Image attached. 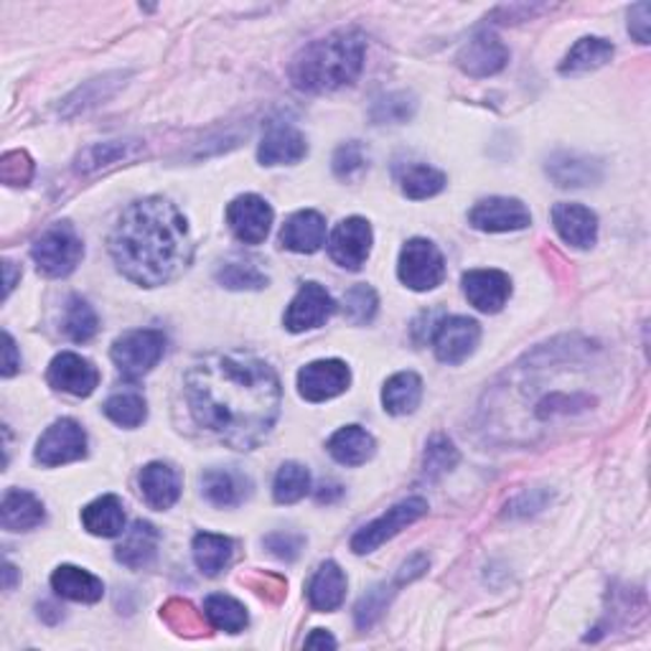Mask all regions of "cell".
Returning <instances> with one entry per match:
<instances>
[{"mask_svg":"<svg viewBox=\"0 0 651 651\" xmlns=\"http://www.w3.org/2000/svg\"><path fill=\"white\" fill-rule=\"evenodd\" d=\"M552 224L554 232L562 237V243L577 247V250H588L598 239V216L583 204H562L552 206Z\"/></svg>","mask_w":651,"mask_h":651,"instance_id":"cell-17","label":"cell"},{"mask_svg":"<svg viewBox=\"0 0 651 651\" xmlns=\"http://www.w3.org/2000/svg\"><path fill=\"white\" fill-rule=\"evenodd\" d=\"M158 540H160L158 529L153 527L150 521L138 519L131 529H127L123 542L117 545L115 560L123 562V565L131 568V570L146 568V565H150L153 560H156Z\"/></svg>","mask_w":651,"mask_h":651,"instance_id":"cell-25","label":"cell"},{"mask_svg":"<svg viewBox=\"0 0 651 651\" xmlns=\"http://www.w3.org/2000/svg\"><path fill=\"white\" fill-rule=\"evenodd\" d=\"M372 252V227L361 216H349L328 237V255L344 270H361Z\"/></svg>","mask_w":651,"mask_h":651,"instance_id":"cell-9","label":"cell"},{"mask_svg":"<svg viewBox=\"0 0 651 651\" xmlns=\"http://www.w3.org/2000/svg\"><path fill=\"white\" fill-rule=\"evenodd\" d=\"M143 146L138 141H108V143H92L77 156V171L79 173H94L100 168H110L123 160H133L141 156Z\"/></svg>","mask_w":651,"mask_h":651,"instance_id":"cell-30","label":"cell"},{"mask_svg":"<svg viewBox=\"0 0 651 651\" xmlns=\"http://www.w3.org/2000/svg\"><path fill=\"white\" fill-rule=\"evenodd\" d=\"M280 243L285 250L313 255L326 245V220L318 212H295L291 220L285 222L283 232H280Z\"/></svg>","mask_w":651,"mask_h":651,"instance_id":"cell-20","label":"cell"},{"mask_svg":"<svg viewBox=\"0 0 651 651\" xmlns=\"http://www.w3.org/2000/svg\"><path fill=\"white\" fill-rule=\"evenodd\" d=\"M52 588L56 596L75 603H98L104 596V585L100 577L77 565L56 568L52 575Z\"/></svg>","mask_w":651,"mask_h":651,"instance_id":"cell-26","label":"cell"},{"mask_svg":"<svg viewBox=\"0 0 651 651\" xmlns=\"http://www.w3.org/2000/svg\"><path fill=\"white\" fill-rule=\"evenodd\" d=\"M649 19H651V5L639 3L631 8L629 13V34L637 38L639 44H649Z\"/></svg>","mask_w":651,"mask_h":651,"instance_id":"cell-50","label":"cell"},{"mask_svg":"<svg viewBox=\"0 0 651 651\" xmlns=\"http://www.w3.org/2000/svg\"><path fill=\"white\" fill-rule=\"evenodd\" d=\"M104 415L115 425H123V428H138V425L146 423L148 405L138 392H120V395H112L104 402Z\"/></svg>","mask_w":651,"mask_h":651,"instance_id":"cell-43","label":"cell"},{"mask_svg":"<svg viewBox=\"0 0 651 651\" xmlns=\"http://www.w3.org/2000/svg\"><path fill=\"white\" fill-rule=\"evenodd\" d=\"M49 384L54 390L67 392L75 397H90L100 384V372L90 359L79 357L75 351L56 353L49 364Z\"/></svg>","mask_w":651,"mask_h":651,"instance_id":"cell-13","label":"cell"},{"mask_svg":"<svg viewBox=\"0 0 651 651\" xmlns=\"http://www.w3.org/2000/svg\"><path fill=\"white\" fill-rule=\"evenodd\" d=\"M3 272H5V293L3 299H8L11 295V291L15 288V278H21V270H15V265L11 260L3 262Z\"/></svg>","mask_w":651,"mask_h":651,"instance_id":"cell-55","label":"cell"},{"mask_svg":"<svg viewBox=\"0 0 651 651\" xmlns=\"http://www.w3.org/2000/svg\"><path fill=\"white\" fill-rule=\"evenodd\" d=\"M347 598V575L344 570L336 565L334 560H326L316 573H313L308 583V603L313 610H321V614H328V610H336Z\"/></svg>","mask_w":651,"mask_h":651,"instance_id":"cell-24","label":"cell"},{"mask_svg":"<svg viewBox=\"0 0 651 651\" xmlns=\"http://www.w3.org/2000/svg\"><path fill=\"white\" fill-rule=\"evenodd\" d=\"M311 492V473L301 463H283L276 473V484H272V496L278 504H295Z\"/></svg>","mask_w":651,"mask_h":651,"instance_id":"cell-40","label":"cell"},{"mask_svg":"<svg viewBox=\"0 0 651 651\" xmlns=\"http://www.w3.org/2000/svg\"><path fill=\"white\" fill-rule=\"evenodd\" d=\"M61 332L69 336L71 341L77 344H85L90 341L94 334L100 332V321H98V313L90 303L85 299H79V295H71L67 308H64V318H61Z\"/></svg>","mask_w":651,"mask_h":651,"instance_id":"cell-37","label":"cell"},{"mask_svg":"<svg viewBox=\"0 0 651 651\" xmlns=\"http://www.w3.org/2000/svg\"><path fill=\"white\" fill-rule=\"evenodd\" d=\"M44 519L46 512L42 500H36L31 492H23V489L5 492L3 504H0V525L8 532H29V529L44 525Z\"/></svg>","mask_w":651,"mask_h":651,"instance_id":"cell-22","label":"cell"},{"mask_svg":"<svg viewBox=\"0 0 651 651\" xmlns=\"http://www.w3.org/2000/svg\"><path fill=\"white\" fill-rule=\"evenodd\" d=\"M364 36L357 29H341L303 46L293 56L288 75H291L295 90L301 92H334L357 82L361 67H364Z\"/></svg>","mask_w":651,"mask_h":651,"instance_id":"cell-3","label":"cell"},{"mask_svg":"<svg viewBox=\"0 0 651 651\" xmlns=\"http://www.w3.org/2000/svg\"><path fill=\"white\" fill-rule=\"evenodd\" d=\"M397 276L409 291H417V293L433 291V288H438L446 278L444 252H440L430 239H423V237L409 239L400 252Z\"/></svg>","mask_w":651,"mask_h":651,"instance_id":"cell-6","label":"cell"},{"mask_svg":"<svg viewBox=\"0 0 651 651\" xmlns=\"http://www.w3.org/2000/svg\"><path fill=\"white\" fill-rule=\"evenodd\" d=\"M423 400V380L415 372H400L390 377L382 390V405L390 415L415 413Z\"/></svg>","mask_w":651,"mask_h":651,"instance_id":"cell-33","label":"cell"},{"mask_svg":"<svg viewBox=\"0 0 651 651\" xmlns=\"http://www.w3.org/2000/svg\"><path fill=\"white\" fill-rule=\"evenodd\" d=\"M160 618H164L168 629L189 639H197L201 633H206L204 629L209 624L206 616H201L189 601H181V598L166 601V606L160 608Z\"/></svg>","mask_w":651,"mask_h":651,"instance_id":"cell-38","label":"cell"},{"mask_svg":"<svg viewBox=\"0 0 651 651\" xmlns=\"http://www.w3.org/2000/svg\"><path fill=\"white\" fill-rule=\"evenodd\" d=\"M164 332H156V328H138V332H127L120 336V339H115L110 357L125 380H141V377H146L150 369L164 359Z\"/></svg>","mask_w":651,"mask_h":651,"instance_id":"cell-5","label":"cell"},{"mask_svg":"<svg viewBox=\"0 0 651 651\" xmlns=\"http://www.w3.org/2000/svg\"><path fill=\"white\" fill-rule=\"evenodd\" d=\"M189 222L164 197L133 201L110 235V255L127 280L143 288L171 283L191 262Z\"/></svg>","mask_w":651,"mask_h":651,"instance_id":"cell-2","label":"cell"},{"mask_svg":"<svg viewBox=\"0 0 651 651\" xmlns=\"http://www.w3.org/2000/svg\"><path fill=\"white\" fill-rule=\"evenodd\" d=\"M336 303L326 288L318 283H305L285 311V328L293 334L308 332V328L324 326L334 316Z\"/></svg>","mask_w":651,"mask_h":651,"instance_id":"cell-15","label":"cell"},{"mask_svg":"<svg viewBox=\"0 0 651 651\" xmlns=\"http://www.w3.org/2000/svg\"><path fill=\"white\" fill-rule=\"evenodd\" d=\"M272 206L257 194L237 197L227 206V224L235 237L245 245H260L268 239L272 227Z\"/></svg>","mask_w":651,"mask_h":651,"instance_id":"cell-12","label":"cell"},{"mask_svg":"<svg viewBox=\"0 0 651 651\" xmlns=\"http://www.w3.org/2000/svg\"><path fill=\"white\" fill-rule=\"evenodd\" d=\"M123 75H104L92 79V82H87L79 87L75 94H69L67 100H64V108H61V115H77V112H85L94 108V104L104 102L108 98H112L120 87H123Z\"/></svg>","mask_w":651,"mask_h":651,"instance_id":"cell-36","label":"cell"},{"mask_svg":"<svg viewBox=\"0 0 651 651\" xmlns=\"http://www.w3.org/2000/svg\"><path fill=\"white\" fill-rule=\"evenodd\" d=\"M250 588L257 593V596L270 601V603H280L288 593V583L285 577H280L276 573H255L245 581Z\"/></svg>","mask_w":651,"mask_h":651,"instance_id":"cell-49","label":"cell"},{"mask_svg":"<svg viewBox=\"0 0 651 651\" xmlns=\"http://www.w3.org/2000/svg\"><path fill=\"white\" fill-rule=\"evenodd\" d=\"M216 280L229 291H262L268 285V276L255 262L237 260V257L222 262V268L216 270Z\"/></svg>","mask_w":651,"mask_h":651,"instance_id":"cell-39","label":"cell"},{"mask_svg":"<svg viewBox=\"0 0 651 651\" xmlns=\"http://www.w3.org/2000/svg\"><path fill=\"white\" fill-rule=\"evenodd\" d=\"M82 525L94 537H120L125 532V509L115 494H104L82 509Z\"/></svg>","mask_w":651,"mask_h":651,"instance_id":"cell-28","label":"cell"},{"mask_svg":"<svg viewBox=\"0 0 651 651\" xmlns=\"http://www.w3.org/2000/svg\"><path fill=\"white\" fill-rule=\"evenodd\" d=\"M397 588H400L397 583H392V585L380 583V585H374L372 591H367L364 596L359 598L357 608H353V621H357V629H361V631L372 629V626L382 618L384 610H388L390 601H392V596H395Z\"/></svg>","mask_w":651,"mask_h":651,"instance_id":"cell-42","label":"cell"},{"mask_svg":"<svg viewBox=\"0 0 651 651\" xmlns=\"http://www.w3.org/2000/svg\"><path fill=\"white\" fill-rule=\"evenodd\" d=\"M204 616L212 629L227 633L245 631L247 624H250V616H247V608L243 603L232 596H224V593H212L204 601Z\"/></svg>","mask_w":651,"mask_h":651,"instance_id":"cell-35","label":"cell"},{"mask_svg":"<svg viewBox=\"0 0 651 651\" xmlns=\"http://www.w3.org/2000/svg\"><path fill=\"white\" fill-rule=\"evenodd\" d=\"M328 453L341 465H361L374 456V438L359 425H347L328 438Z\"/></svg>","mask_w":651,"mask_h":651,"instance_id":"cell-29","label":"cell"},{"mask_svg":"<svg viewBox=\"0 0 651 651\" xmlns=\"http://www.w3.org/2000/svg\"><path fill=\"white\" fill-rule=\"evenodd\" d=\"M548 176L562 189H581L601 181V164L577 153H554L548 160Z\"/></svg>","mask_w":651,"mask_h":651,"instance_id":"cell-23","label":"cell"},{"mask_svg":"<svg viewBox=\"0 0 651 651\" xmlns=\"http://www.w3.org/2000/svg\"><path fill=\"white\" fill-rule=\"evenodd\" d=\"M456 463H458L456 446L446 436H436L428 444V451H425L423 473L428 481H436L438 476H444V473L451 471Z\"/></svg>","mask_w":651,"mask_h":651,"instance_id":"cell-45","label":"cell"},{"mask_svg":"<svg viewBox=\"0 0 651 651\" xmlns=\"http://www.w3.org/2000/svg\"><path fill=\"white\" fill-rule=\"evenodd\" d=\"M265 548H268L280 560L293 562V560H299L301 550L305 548V537L299 532H272L265 537Z\"/></svg>","mask_w":651,"mask_h":651,"instance_id":"cell-48","label":"cell"},{"mask_svg":"<svg viewBox=\"0 0 651 651\" xmlns=\"http://www.w3.org/2000/svg\"><path fill=\"white\" fill-rule=\"evenodd\" d=\"M481 328L473 318L448 316L433 332V349L444 364H461L479 347Z\"/></svg>","mask_w":651,"mask_h":651,"instance_id":"cell-11","label":"cell"},{"mask_svg":"<svg viewBox=\"0 0 651 651\" xmlns=\"http://www.w3.org/2000/svg\"><path fill=\"white\" fill-rule=\"evenodd\" d=\"M19 369H21V353L15 349L13 336L3 334V369H0V374L13 377Z\"/></svg>","mask_w":651,"mask_h":651,"instance_id":"cell-52","label":"cell"},{"mask_svg":"<svg viewBox=\"0 0 651 651\" xmlns=\"http://www.w3.org/2000/svg\"><path fill=\"white\" fill-rule=\"evenodd\" d=\"M610 59H614V44L598 36H585L581 42H575L573 49L565 54L560 71L562 75H583V71L603 67Z\"/></svg>","mask_w":651,"mask_h":651,"instance_id":"cell-32","label":"cell"},{"mask_svg":"<svg viewBox=\"0 0 651 651\" xmlns=\"http://www.w3.org/2000/svg\"><path fill=\"white\" fill-rule=\"evenodd\" d=\"M463 293L481 313H500L512 295V280L502 270H471L463 276Z\"/></svg>","mask_w":651,"mask_h":651,"instance_id":"cell-18","label":"cell"},{"mask_svg":"<svg viewBox=\"0 0 651 651\" xmlns=\"http://www.w3.org/2000/svg\"><path fill=\"white\" fill-rule=\"evenodd\" d=\"M469 222L479 232H517L532 224V214L519 199L492 197L471 209Z\"/></svg>","mask_w":651,"mask_h":651,"instance_id":"cell-14","label":"cell"},{"mask_svg":"<svg viewBox=\"0 0 651 651\" xmlns=\"http://www.w3.org/2000/svg\"><path fill=\"white\" fill-rule=\"evenodd\" d=\"M15 581H19V570H15L11 562H5L3 568V588L5 591H13L15 588Z\"/></svg>","mask_w":651,"mask_h":651,"instance_id":"cell-56","label":"cell"},{"mask_svg":"<svg viewBox=\"0 0 651 651\" xmlns=\"http://www.w3.org/2000/svg\"><path fill=\"white\" fill-rule=\"evenodd\" d=\"M31 257H34L38 272H44L46 278H67L82 262L85 243L77 235L75 224L56 222L36 237Z\"/></svg>","mask_w":651,"mask_h":651,"instance_id":"cell-4","label":"cell"},{"mask_svg":"<svg viewBox=\"0 0 651 651\" xmlns=\"http://www.w3.org/2000/svg\"><path fill=\"white\" fill-rule=\"evenodd\" d=\"M278 374L252 353H206L187 372V402L201 430L235 451H252L280 415Z\"/></svg>","mask_w":651,"mask_h":651,"instance_id":"cell-1","label":"cell"},{"mask_svg":"<svg viewBox=\"0 0 651 651\" xmlns=\"http://www.w3.org/2000/svg\"><path fill=\"white\" fill-rule=\"evenodd\" d=\"M305 649H336V639L324 629H316L305 639Z\"/></svg>","mask_w":651,"mask_h":651,"instance_id":"cell-53","label":"cell"},{"mask_svg":"<svg viewBox=\"0 0 651 651\" xmlns=\"http://www.w3.org/2000/svg\"><path fill=\"white\" fill-rule=\"evenodd\" d=\"M141 494L150 509L166 512L179 502L181 476L168 463L153 461L141 471Z\"/></svg>","mask_w":651,"mask_h":651,"instance_id":"cell-21","label":"cell"},{"mask_svg":"<svg viewBox=\"0 0 651 651\" xmlns=\"http://www.w3.org/2000/svg\"><path fill=\"white\" fill-rule=\"evenodd\" d=\"M34 179V160L26 150H8L0 158V181L5 187H26Z\"/></svg>","mask_w":651,"mask_h":651,"instance_id":"cell-47","label":"cell"},{"mask_svg":"<svg viewBox=\"0 0 651 651\" xmlns=\"http://www.w3.org/2000/svg\"><path fill=\"white\" fill-rule=\"evenodd\" d=\"M191 550H194V562L201 573H204L206 577H216L232 562V554H235V542L224 535L199 532L194 537Z\"/></svg>","mask_w":651,"mask_h":651,"instance_id":"cell-34","label":"cell"},{"mask_svg":"<svg viewBox=\"0 0 651 651\" xmlns=\"http://www.w3.org/2000/svg\"><path fill=\"white\" fill-rule=\"evenodd\" d=\"M506 61H509V49H506L502 38L492 34V31H479V34L463 46L461 54H458V67L469 77L476 79L500 75L506 67Z\"/></svg>","mask_w":651,"mask_h":651,"instance_id":"cell-16","label":"cell"},{"mask_svg":"<svg viewBox=\"0 0 651 651\" xmlns=\"http://www.w3.org/2000/svg\"><path fill=\"white\" fill-rule=\"evenodd\" d=\"M377 305H380V299H377L374 288L367 283L349 288L347 295H344V313L357 326L369 324L377 316Z\"/></svg>","mask_w":651,"mask_h":651,"instance_id":"cell-44","label":"cell"},{"mask_svg":"<svg viewBox=\"0 0 651 651\" xmlns=\"http://www.w3.org/2000/svg\"><path fill=\"white\" fill-rule=\"evenodd\" d=\"M308 153L303 133L291 125H272L257 148V158L262 166H291L299 164Z\"/></svg>","mask_w":651,"mask_h":651,"instance_id":"cell-19","label":"cell"},{"mask_svg":"<svg viewBox=\"0 0 651 651\" xmlns=\"http://www.w3.org/2000/svg\"><path fill=\"white\" fill-rule=\"evenodd\" d=\"M351 384V372L341 359L311 361L299 372V392L308 402H326L344 395Z\"/></svg>","mask_w":651,"mask_h":651,"instance_id":"cell-10","label":"cell"},{"mask_svg":"<svg viewBox=\"0 0 651 651\" xmlns=\"http://www.w3.org/2000/svg\"><path fill=\"white\" fill-rule=\"evenodd\" d=\"M36 461L42 465H64L71 461H79V458L87 456V433L77 420H69V417H61L56 420L52 428L38 438L36 444Z\"/></svg>","mask_w":651,"mask_h":651,"instance_id":"cell-8","label":"cell"},{"mask_svg":"<svg viewBox=\"0 0 651 651\" xmlns=\"http://www.w3.org/2000/svg\"><path fill=\"white\" fill-rule=\"evenodd\" d=\"M341 494H344V486H339V484H321L318 492H316V500L321 504H332V502L339 500Z\"/></svg>","mask_w":651,"mask_h":651,"instance_id":"cell-54","label":"cell"},{"mask_svg":"<svg viewBox=\"0 0 651 651\" xmlns=\"http://www.w3.org/2000/svg\"><path fill=\"white\" fill-rule=\"evenodd\" d=\"M417 110V102L409 92H390L384 98L374 100L372 110H369V117H372L374 125H400L413 120Z\"/></svg>","mask_w":651,"mask_h":651,"instance_id":"cell-41","label":"cell"},{"mask_svg":"<svg viewBox=\"0 0 651 651\" xmlns=\"http://www.w3.org/2000/svg\"><path fill=\"white\" fill-rule=\"evenodd\" d=\"M367 166L369 156L359 141L344 143V146H339L334 153V173L339 176L341 181L359 179V176L367 171Z\"/></svg>","mask_w":651,"mask_h":651,"instance_id":"cell-46","label":"cell"},{"mask_svg":"<svg viewBox=\"0 0 651 651\" xmlns=\"http://www.w3.org/2000/svg\"><path fill=\"white\" fill-rule=\"evenodd\" d=\"M397 183L407 199H430L446 189V173L428 164H402L395 168Z\"/></svg>","mask_w":651,"mask_h":651,"instance_id":"cell-31","label":"cell"},{"mask_svg":"<svg viewBox=\"0 0 651 651\" xmlns=\"http://www.w3.org/2000/svg\"><path fill=\"white\" fill-rule=\"evenodd\" d=\"M425 512H428V502H425L423 496H409V500L400 502L392 506V509L384 512L382 517H377L374 521L361 527L359 532L351 537V550L357 554L374 552L377 548H382L384 542L392 540V537L400 535L402 529L415 525Z\"/></svg>","mask_w":651,"mask_h":651,"instance_id":"cell-7","label":"cell"},{"mask_svg":"<svg viewBox=\"0 0 651 651\" xmlns=\"http://www.w3.org/2000/svg\"><path fill=\"white\" fill-rule=\"evenodd\" d=\"M428 565H430V560L425 558V554H420V552L413 554V558L402 562V568L397 570L395 583H397V585H407V583H413L415 577L425 575V570H428Z\"/></svg>","mask_w":651,"mask_h":651,"instance_id":"cell-51","label":"cell"},{"mask_svg":"<svg viewBox=\"0 0 651 651\" xmlns=\"http://www.w3.org/2000/svg\"><path fill=\"white\" fill-rule=\"evenodd\" d=\"M201 492L214 506H239L250 494V481L232 469H209L201 473Z\"/></svg>","mask_w":651,"mask_h":651,"instance_id":"cell-27","label":"cell"}]
</instances>
